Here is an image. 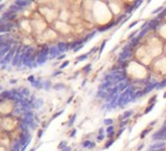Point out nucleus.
Listing matches in <instances>:
<instances>
[{"label":"nucleus","instance_id":"nucleus-1","mask_svg":"<svg viewBox=\"0 0 166 151\" xmlns=\"http://www.w3.org/2000/svg\"><path fill=\"white\" fill-rule=\"evenodd\" d=\"M151 150H158V151H162V150H166V142L164 140H158V142H153L150 147Z\"/></svg>","mask_w":166,"mask_h":151},{"label":"nucleus","instance_id":"nucleus-2","mask_svg":"<svg viewBox=\"0 0 166 151\" xmlns=\"http://www.w3.org/2000/svg\"><path fill=\"white\" fill-rule=\"evenodd\" d=\"M82 147H86V149H93L94 146H96V143L94 142H91V140H89V139H86V140H84L82 142Z\"/></svg>","mask_w":166,"mask_h":151},{"label":"nucleus","instance_id":"nucleus-3","mask_svg":"<svg viewBox=\"0 0 166 151\" xmlns=\"http://www.w3.org/2000/svg\"><path fill=\"white\" fill-rule=\"evenodd\" d=\"M150 131H151V126L146 127V129H145V130H144V131L140 133V139H144V138H145V137H146V136L150 133Z\"/></svg>","mask_w":166,"mask_h":151},{"label":"nucleus","instance_id":"nucleus-4","mask_svg":"<svg viewBox=\"0 0 166 151\" xmlns=\"http://www.w3.org/2000/svg\"><path fill=\"white\" fill-rule=\"evenodd\" d=\"M114 140H116V139H112V138H110V139H108V142H106V144L104 145V149H108L111 145H113Z\"/></svg>","mask_w":166,"mask_h":151},{"label":"nucleus","instance_id":"nucleus-5","mask_svg":"<svg viewBox=\"0 0 166 151\" xmlns=\"http://www.w3.org/2000/svg\"><path fill=\"white\" fill-rule=\"evenodd\" d=\"M104 124H106V125H108V126H110V125H112V124H113V120H111V119H106V120L104 122Z\"/></svg>","mask_w":166,"mask_h":151},{"label":"nucleus","instance_id":"nucleus-6","mask_svg":"<svg viewBox=\"0 0 166 151\" xmlns=\"http://www.w3.org/2000/svg\"><path fill=\"white\" fill-rule=\"evenodd\" d=\"M124 130H125V129H124V127H121V129H120V130L118 131V133L116 135V139H117V138H118V137H119V136H120V135H121L123 132H124Z\"/></svg>","mask_w":166,"mask_h":151},{"label":"nucleus","instance_id":"nucleus-7","mask_svg":"<svg viewBox=\"0 0 166 151\" xmlns=\"http://www.w3.org/2000/svg\"><path fill=\"white\" fill-rule=\"evenodd\" d=\"M104 138H105V135H99V136L97 137V140H98V142H101V140H104Z\"/></svg>","mask_w":166,"mask_h":151},{"label":"nucleus","instance_id":"nucleus-8","mask_svg":"<svg viewBox=\"0 0 166 151\" xmlns=\"http://www.w3.org/2000/svg\"><path fill=\"white\" fill-rule=\"evenodd\" d=\"M65 146H66V142H61V143H60V144L58 145V147H59L60 150H61V149H64Z\"/></svg>","mask_w":166,"mask_h":151},{"label":"nucleus","instance_id":"nucleus-9","mask_svg":"<svg viewBox=\"0 0 166 151\" xmlns=\"http://www.w3.org/2000/svg\"><path fill=\"white\" fill-rule=\"evenodd\" d=\"M145 146V144L144 143H141L140 145H138V149H137V151H140V150H143V147Z\"/></svg>","mask_w":166,"mask_h":151},{"label":"nucleus","instance_id":"nucleus-10","mask_svg":"<svg viewBox=\"0 0 166 151\" xmlns=\"http://www.w3.org/2000/svg\"><path fill=\"white\" fill-rule=\"evenodd\" d=\"M61 151H71V147L69 146H65L64 149H61Z\"/></svg>","mask_w":166,"mask_h":151},{"label":"nucleus","instance_id":"nucleus-11","mask_svg":"<svg viewBox=\"0 0 166 151\" xmlns=\"http://www.w3.org/2000/svg\"><path fill=\"white\" fill-rule=\"evenodd\" d=\"M130 115H132V112H126V113L124 115V117H128Z\"/></svg>","mask_w":166,"mask_h":151},{"label":"nucleus","instance_id":"nucleus-12","mask_svg":"<svg viewBox=\"0 0 166 151\" xmlns=\"http://www.w3.org/2000/svg\"><path fill=\"white\" fill-rule=\"evenodd\" d=\"M74 135H75V130H73V131H72V133H71V137H73Z\"/></svg>","mask_w":166,"mask_h":151},{"label":"nucleus","instance_id":"nucleus-13","mask_svg":"<svg viewBox=\"0 0 166 151\" xmlns=\"http://www.w3.org/2000/svg\"><path fill=\"white\" fill-rule=\"evenodd\" d=\"M41 135H42V131H39V133H38V137H41Z\"/></svg>","mask_w":166,"mask_h":151},{"label":"nucleus","instance_id":"nucleus-14","mask_svg":"<svg viewBox=\"0 0 166 151\" xmlns=\"http://www.w3.org/2000/svg\"><path fill=\"white\" fill-rule=\"evenodd\" d=\"M77 151H80V150H77Z\"/></svg>","mask_w":166,"mask_h":151}]
</instances>
